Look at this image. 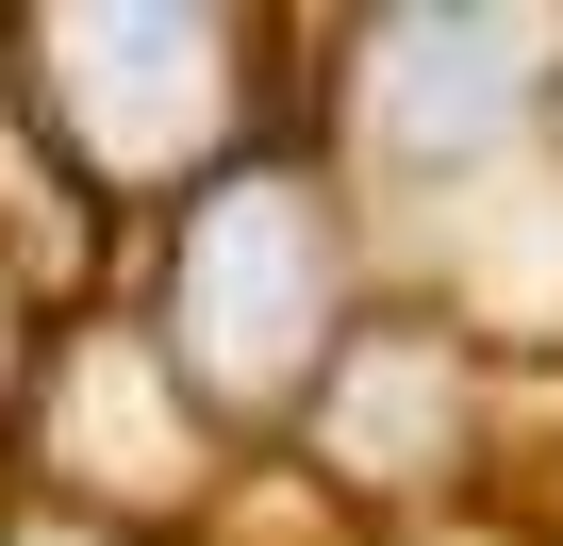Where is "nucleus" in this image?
I'll return each instance as SVG.
<instances>
[{"label":"nucleus","instance_id":"2","mask_svg":"<svg viewBox=\"0 0 563 546\" xmlns=\"http://www.w3.org/2000/svg\"><path fill=\"white\" fill-rule=\"evenodd\" d=\"M51 51H67V100H84V133H100L117 166H150V149H183V133L216 116V67H199L216 34H199V18H67Z\"/></svg>","mask_w":563,"mask_h":546},{"label":"nucleus","instance_id":"4","mask_svg":"<svg viewBox=\"0 0 563 546\" xmlns=\"http://www.w3.org/2000/svg\"><path fill=\"white\" fill-rule=\"evenodd\" d=\"M67 447H84L100 480H166V398H150V381L100 348V365L67 381Z\"/></svg>","mask_w":563,"mask_h":546},{"label":"nucleus","instance_id":"3","mask_svg":"<svg viewBox=\"0 0 563 546\" xmlns=\"http://www.w3.org/2000/svg\"><path fill=\"white\" fill-rule=\"evenodd\" d=\"M514 83H530V34H481V18H431V34H398V51H382V133L448 149V133L514 116Z\"/></svg>","mask_w":563,"mask_h":546},{"label":"nucleus","instance_id":"1","mask_svg":"<svg viewBox=\"0 0 563 546\" xmlns=\"http://www.w3.org/2000/svg\"><path fill=\"white\" fill-rule=\"evenodd\" d=\"M183 332H199V365L249 381V398L316 348V215L282 199V182H232V199L199 215V248H183Z\"/></svg>","mask_w":563,"mask_h":546}]
</instances>
